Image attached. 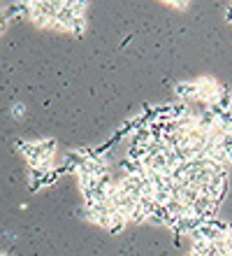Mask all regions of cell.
<instances>
[{"mask_svg":"<svg viewBox=\"0 0 232 256\" xmlns=\"http://www.w3.org/2000/svg\"><path fill=\"white\" fill-rule=\"evenodd\" d=\"M14 149L26 161L28 168H49L56 166L58 142L53 138H40V140H16Z\"/></svg>","mask_w":232,"mask_h":256,"instance_id":"1","label":"cell"},{"mask_svg":"<svg viewBox=\"0 0 232 256\" xmlns=\"http://www.w3.org/2000/svg\"><path fill=\"white\" fill-rule=\"evenodd\" d=\"M65 175L60 166H49V168H28V189L30 191H42L49 189Z\"/></svg>","mask_w":232,"mask_h":256,"instance_id":"2","label":"cell"},{"mask_svg":"<svg viewBox=\"0 0 232 256\" xmlns=\"http://www.w3.org/2000/svg\"><path fill=\"white\" fill-rule=\"evenodd\" d=\"M174 96H177V100L181 102H198V84L195 80L191 82H177V86H174Z\"/></svg>","mask_w":232,"mask_h":256,"instance_id":"3","label":"cell"},{"mask_svg":"<svg viewBox=\"0 0 232 256\" xmlns=\"http://www.w3.org/2000/svg\"><path fill=\"white\" fill-rule=\"evenodd\" d=\"M23 114H26V108H23V102H12V116H14V119H21Z\"/></svg>","mask_w":232,"mask_h":256,"instance_id":"4","label":"cell"},{"mask_svg":"<svg viewBox=\"0 0 232 256\" xmlns=\"http://www.w3.org/2000/svg\"><path fill=\"white\" fill-rule=\"evenodd\" d=\"M167 5H172V7H181V10H188V2H177V0H170Z\"/></svg>","mask_w":232,"mask_h":256,"instance_id":"5","label":"cell"},{"mask_svg":"<svg viewBox=\"0 0 232 256\" xmlns=\"http://www.w3.org/2000/svg\"><path fill=\"white\" fill-rule=\"evenodd\" d=\"M226 158H228V163H230V166H232V149H230V152H228V154H226Z\"/></svg>","mask_w":232,"mask_h":256,"instance_id":"6","label":"cell"}]
</instances>
